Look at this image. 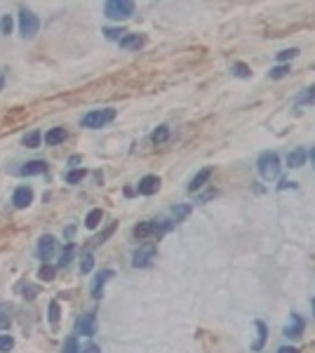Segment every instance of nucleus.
<instances>
[{
    "instance_id": "ea45409f",
    "label": "nucleus",
    "mask_w": 315,
    "mask_h": 353,
    "mask_svg": "<svg viewBox=\"0 0 315 353\" xmlns=\"http://www.w3.org/2000/svg\"><path fill=\"white\" fill-rule=\"evenodd\" d=\"M3 85H5V75L0 73V90H3Z\"/></svg>"
},
{
    "instance_id": "5701e85b",
    "label": "nucleus",
    "mask_w": 315,
    "mask_h": 353,
    "mask_svg": "<svg viewBox=\"0 0 315 353\" xmlns=\"http://www.w3.org/2000/svg\"><path fill=\"white\" fill-rule=\"evenodd\" d=\"M62 353H80V348H78V337H69V339L64 341Z\"/></svg>"
},
{
    "instance_id": "473e14b6",
    "label": "nucleus",
    "mask_w": 315,
    "mask_h": 353,
    "mask_svg": "<svg viewBox=\"0 0 315 353\" xmlns=\"http://www.w3.org/2000/svg\"><path fill=\"white\" fill-rule=\"evenodd\" d=\"M0 28H3V33H10V31H12V17H10V14H5V17H3V21H0Z\"/></svg>"
},
{
    "instance_id": "2eb2a0df",
    "label": "nucleus",
    "mask_w": 315,
    "mask_h": 353,
    "mask_svg": "<svg viewBox=\"0 0 315 353\" xmlns=\"http://www.w3.org/2000/svg\"><path fill=\"white\" fill-rule=\"evenodd\" d=\"M64 139H66V129L64 127H52L47 135H45V144H47V146H57V144H62Z\"/></svg>"
},
{
    "instance_id": "39448f33",
    "label": "nucleus",
    "mask_w": 315,
    "mask_h": 353,
    "mask_svg": "<svg viewBox=\"0 0 315 353\" xmlns=\"http://www.w3.org/2000/svg\"><path fill=\"white\" fill-rule=\"evenodd\" d=\"M155 259H158L155 247H153V245H144V247H139V250L134 252L132 266H134V269H146V266H151Z\"/></svg>"
},
{
    "instance_id": "72a5a7b5",
    "label": "nucleus",
    "mask_w": 315,
    "mask_h": 353,
    "mask_svg": "<svg viewBox=\"0 0 315 353\" xmlns=\"http://www.w3.org/2000/svg\"><path fill=\"white\" fill-rule=\"evenodd\" d=\"M303 102H308V104L315 102V87H310L308 92H303V95L299 97V104H303Z\"/></svg>"
},
{
    "instance_id": "a878e982",
    "label": "nucleus",
    "mask_w": 315,
    "mask_h": 353,
    "mask_svg": "<svg viewBox=\"0 0 315 353\" xmlns=\"http://www.w3.org/2000/svg\"><path fill=\"white\" fill-rule=\"evenodd\" d=\"M285 75H289V66H275V68H271L268 78H273V80H280V78H285Z\"/></svg>"
},
{
    "instance_id": "aec40b11",
    "label": "nucleus",
    "mask_w": 315,
    "mask_h": 353,
    "mask_svg": "<svg viewBox=\"0 0 315 353\" xmlns=\"http://www.w3.org/2000/svg\"><path fill=\"white\" fill-rule=\"evenodd\" d=\"M55 266H49V264H42L40 266V271H38V278L45 280V283H49V280H55Z\"/></svg>"
},
{
    "instance_id": "4be33fe9",
    "label": "nucleus",
    "mask_w": 315,
    "mask_h": 353,
    "mask_svg": "<svg viewBox=\"0 0 315 353\" xmlns=\"http://www.w3.org/2000/svg\"><path fill=\"white\" fill-rule=\"evenodd\" d=\"M38 144H40V132H38V129L24 137V146H26V149H35Z\"/></svg>"
},
{
    "instance_id": "cd10ccee",
    "label": "nucleus",
    "mask_w": 315,
    "mask_h": 353,
    "mask_svg": "<svg viewBox=\"0 0 315 353\" xmlns=\"http://www.w3.org/2000/svg\"><path fill=\"white\" fill-rule=\"evenodd\" d=\"M233 75H238V78H249L252 71H249L245 64H233Z\"/></svg>"
},
{
    "instance_id": "f704fd0d",
    "label": "nucleus",
    "mask_w": 315,
    "mask_h": 353,
    "mask_svg": "<svg viewBox=\"0 0 315 353\" xmlns=\"http://www.w3.org/2000/svg\"><path fill=\"white\" fill-rule=\"evenodd\" d=\"M296 55H299V50H285V52H280V55H278V61H287V59H294Z\"/></svg>"
},
{
    "instance_id": "7c9ffc66",
    "label": "nucleus",
    "mask_w": 315,
    "mask_h": 353,
    "mask_svg": "<svg viewBox=\"0 0 315 353\" xmlns=\"http://www.w3.org/2000/svg\"><path fill=\"white\" fill-rule=\"evenodd\" d=\"M7 325H10V311H7V306L0 304V330Z\"/></svg>"
},
{
    "instance_id": "1a4fd4ad",
    "label": "nucleus",
    "mask_w": 315,
    "mask_h": 353,
    "mask_svg": "<svg viewBox=\"0 0 315 353\" xmlns=\"http://www.w3.org/2000/svg\"><path fill=\"white\" fill-rule=\"evenodd\" d=\"M78 332H80L82 337H94V334H96V318H94V313H87V316H82V318L78 320Z\"/></svg>"
},
{
    "instance_id": "2f4dec72",
    "label": "nucleus",
    "mask_w": 315,
    "mask_h": 353,
    "mask_svg": "<svg viewBox=\"0 0 315 353\" xmlns=\"http://www.w3.org/2000/svg\"><path fill=\"white\" fill-rule=\"evenodd\" d=\"M188 212H191V207L188 205H181V207H174V217H177V222H181V219L188 217Z\"/></svg>"
},
{
    "instance_id": "f03ea898",
    "label": "nucleus",
    "mask_w": 315,
    "mask_h": 353,
    "mask_svg": "<svg viewBox=\"0 0 315 353\" xmlns=\"http://www.w3.org/2000/svg\"><path fill=\"white\" fill-rule=\"evenodd\" d=\"M103 14L109 17V19H130L132 14H134V3L132 0H109L106 5H103Z\"/></svg>"
},
{
    "instance_id": "6ab92c4d",
    "label": "nucleus",
    "mask_w": 315,
    "mask_h": 353,
    "mask_svg": "<svg viewBox=\"0 0 315 353\" xmlns=\"http://www.w3.org/2000/svg\"><path fill=\"white\" fill-rule=\"evenodd\" d=\"M99 222H101V210H92L87 217H85V226H87V229H96Z\"/></svg>"
},
{
    "instance_id": "a211bd4d",
    "label": "nucleus",
    "mask_w": 315,
    "mask_h": 353,
    "mask_svg": "<svg viewBox=\"0 0 315 353\" xmlns=\"http://www.w3.org/2000/svg\"><path fill=\"white\" fill-rule=\"evenodd\" d=\"M73 254H76V245H66V250L62 252V259H59V266L66 269L71 264V259H73Z\"/></svg>"
},
{
    "instance_id": "6e6552de",
    "label": "nucleus",
    "mask_w": 315,
    "mask_h": 353,
    "mask_svg": "<svg viewBox=\"0 0 315 353\" xmlns=\"http://www.w3.org/2000/svg\"><path fill=\"white\" fill-rule=\"evenodd\" d=\"M303 327H306V323H303V318L301 316H292L289 318V325L285 327V337H289V339H299L303 334Z\"/></svg>"
},
{
    "instance_id": "f257e3e1",
    "label": "nucleus",
    "mask_w": 315,
    "mask_h": 353,
    "mask_svg": "<svg viewBox=\"0 0 315 353\" xmlns=\"http://www.w3.org/2000/svg\"><path fill=\"white\" fill-rule=\"evenodd\" d=\"M256 167H259V174L266 179V182H273L275 176L280 174V158L273 151H264L256 160Z\"/></svg>"
},
{
    "instance_id": "bb28decb",
    "label": "nucleus",
    "mask_w": 315,
    "mask_h": 353,
    "mask_svg": "<svg viewBox=\"0 0 315 353\" xmlns=\"http://www.w3.org/2000/svg\"><path fill=\"white\" fill-rule=\"evenodd\" d=\"M92 266H94V257H92V254H85V257H82V261H80V271L82 273H89L92 271Z\"/></svg>"
},
{
    "instance_id": "a19ab883",
    "label": "nucleus",
    "mask_w": 315,
    "mask_h": 353,
    "mask_svg": "<svg viewBox=\"0 0 315 353\" xmlns=\"http://www.w3.org/2000/svg\"><path fill=\"white\" fill-rule=\"evenodd\" d=\"M310 160H313V165H315V149L310 151Z\"/></svg>"
},
{
    "instance_id": "c9c22d12",
    "label": "nucleus",
    "mask_w": 315,
    "mask_h": 353,
    "mask_svg": "<svg viewBox=\"0 0 315 353\" xmlns=\"http://www.w3.org/2000/svg\"><path fill=\"white\" fill-rule=\"evenodd\" d=\"M113 231H116V224H111L109 229H106V231L101 233V236L96 238V243H103V240H106V238H109V236H111V233H113Z\"/></svg>"
},
{
    "instance_id": "20e7f679",
    "label": "nucleus",
    "mask_w": 315,
    "mask_h": 353,
    "mask_svg": "<svg viewBox=\"0 0 315 353\" xmlns=\"http://www.w3.org/2000/svg\"><path fill=\"white\" fill-rule=\"evenodd\" d=\"M19 28H21V35L24 38H35V33H38V28H40V21H38V17H35L31 10H19Z\"/></svg>"
},
{
    "instance_id": "c85d7f7f",
    "label": "nucleus",
    "mask_w": 315,
    "mask_h": 353,
    "mask_svg": "<svg viewBox=\"0 0 315 353\" xmlns=\"http://www.w3.org/2000/svg\"><path fill=\"white\" fill-rule=\"evenodd\" d=\"M49 323H52V325H59V304H57V301L49 304Z\"/></svg>"
},
{
    "instance_id": "f8f14e48",
    "label": "nucleus",
    "mask_w": 315,
    "mask_h": 353,
    "mask_svg": "<svg viewBox=\"0 0 315 353\" xmlns=\"http://www.w3.org/2000/svg\"><path fill=\"white\" fill-rule=\"evenodd\" d=\"M109 278H113V271H101L99 276L94 278V283H92V297L94 299H101V294H103V285L109 283Z\"/></svg>"
},
{
    "instance_id": "dca6fc26",
    "label": "nucleus",
    "mask_w": 315,
    "mask_h": 353,
    "mask_svg": "<svg viewBox=\"0 0 315 353\" xmlns=\"http://www.w3.org/2000/svg\"><path fill=\"white\" fill-rule=\"evenodd\" d=\"M144 45V38L137 33H130V35H125L123 40H120V48L123 50H139Z\"/></svg>"
},
{
    "instance_id": "79ce46f5",
    "label": "nucleus",
    "mask_w": 315,
    "mask_h": 353,
    "mask_svg": "<svg viewBox=\"0 0 315 353\" xmlns=\"http://www.w3.org/2000/svg\"><path fill=\"white\" fill-rule=\"evenodd\" d=\"M313 308H315V299H313Z\"/></svg>"
},
{
    "instance_id": "7ed1b4c3",
    "label": "nucleus",
    "mask_w": 315,
    "mask_h": 353,
    "mask_svg": "<svg viewBox=\"0 0 315 353\" xmlns=\"http://www.w3.org/2000/svg\"><path fill=\"white\" fill-rule=\"evenodd\" d=\"M116 118V109H99V111H89L87 116L82 118V125L89 129H99L103 125H109Z\"/></svg>"
},
{
    "instance_id": "412c9836",
    "label": "nucleus",
    "mask_w": 315,
    "mask_h": 353,
    "mask_svg": "<svg viewBox=\"0 0 315 353\" xmlns=\"http://www.w3.org/2000/svg\"><path fill=\"white\" fill-rule=\"evenodd\" d=\"M167 137H170V129L165 127V125H160V127L155 129V132H153V144H163V142H167Z\"/></svg>"
},
{
    "instance_id": "ddd939ff",
    "label": "nucleus",
    "mask_w": 315,
    "mask_h": 353,
    "mask_svg": "<svg viewBox=\"0 0 315 353\" xmlns=\"http://www.w3.org/2000/svg\"><path fill=\"white\" fill-rule=\"evenodd\" d=\"M42 172H47L45 160H31V163H26L24 167H21L19 174L21 176H33V174H42Z\"/></svg>"
},
{
    "instance_id": "c756f323",
    "label": "nucleus",
    "mask_w": 315,
    "mask_h": 353,
    "mask_svg": "<svg viewBox=\"0 0 315 353\" xmlns=\"http://www.w3.org/2000/svg\"><path fill=\"white\" fill-rule=\"evenodd\" d=\"M82 176H85V170H73V172L66 174V182H69V184H78V182H82Z\"/></svg>"
},
{
    "instance_id": "e433bc0d",
    "label": "nucleus",
    "mask_w": 315,
    "mask_h": 353,
    "mask_svg": "<svg viewBox=\"0 0 315 353\" xmlns=\"http://www.w3.org/2000/svg\"><path fill=\"white\" fill-rule=\"evenodd\" d=\"M80 353H101V348L96 346V344H89V346H85Z\"/></svg>"
},
{
    "instance_id": "4468645a",
    "label": "nucleus",
    "mask_w": 315,
    "mask_h": 353,
    "mask_svg": "<svg viewBox=\"0 0 315 353\" xmlns=\"http://www.w3.org/2000/svg\"><path fill=\"white\" fill-rule=\"evenodd\" d=\"M306 156H308V151H306V149H294L287 156V165L296 170V167H301V165L306 163Z\"/></svg>"
},
{
    "instance_id": "4c0bfd02",
    "label": "nucleus",
    "mask_w": 315,
    "mask_h": 353,
    "mask_svg": "<svg viewBox=\"0 0 315 353\" xmlns=\"http://www.w3.org/2000/svg\"><path fill=\"white\" fill-rule=\"evenodd\" d=\"M24 294H26L28 299H33V294H38V287H26V290H24Z\"/></svg>"
},
{
    "instance_id": "423d86ee",
    "label": "nucleus",
    "mask_w": 315,
    "mask_h": 353,
    "mask_svg": "<svg viewBox=\"0 0 315 353\" xmlns=\"http://www.w3.org/2000/svg\"><path fill=\"white\" fill-rule=\"evenodd\" d=\"M158 189H160V179H158L155 174H146L144 179L137 184V191L141 196H153V193H158Z\"/></svg>"
},
{
    "instance_id": "9d476101",
    "label": "nucleus",
    "mask_w": 315,
    "mask_h": 353,
    "mask_svg": "<svg viewBox=\"0 0 315 353\" xmlns=\"http://www.w3.org/2000/svg\"><path fill=\"white\" fill-rule=\"evenodd\" d=\"M212 167H202V170L198 172V174L193 176L191 179V184H188V191H191V193H195V191H200L202 189V186H205L207 182H209V176H212Z\"/></svg>"
},
{
    "instance_id": "0eeeda50",
    "label": "nucleus",
    "mask_w": 315,
    "mask_h": 353,
    "mask_svg": "<svg viewBox=\"0 0 315 353\" xmlns=\"http://www.w3.org/2000/svg\"><path fill=\"white\" fill-rule=\"evenodd\" d=\"M12 203L19 207V210H24V207H28V205L33 203V191L28 189V186H19V189L14 191L12 196Z\"/></svg>"
},
{
    "instance_id": "f3484780",
    "label": "nucleus",
    "mask_w": 315,
    "mask_h": 353,
    "mask_svg": "<svg viewBox=\"0 0 315 353\" xmlns=\"http://www.w3.org/2000/svg\"><path fill=\"white\" fill-rule=\"evenodd\" d=\"M256 332H259V337H256V341L252 344V351H261V348H264V344H266L268 330H266V325H264L261 320H256Z\"/></svg>"
},
{
    "instance_id": "58836bf2",
    "label": "nucleus",
    "mask_w": 315,
    "mask_h": 353,
    "mask_svg": "<svg viewBox=\"0 0 315 353\" xmlns=\"http://www.w3.org/2000/svg\"><path fill=\"white\" fill-rule=\"evenodd\" d=\"M278 353H299L294 346H282V348H278Z\"/></svg>"
},
{
    "instance_id": "b1692460",
    "label": "nucleus",
    "mask_w": 315,
    "mask_h": 353,
    "mask_svg": "<svg viewBox=\"0 0 315 353\" xmlns=\"http://www.w3.org/2000/svg\"><path fill=\"white\" fill-rule=\"evenodd\" d=\"M14 348V339L10 334H0V353H7Z\"/></svg>"
},
{
    "instance_id": "393cba45",
    "label": "nucleus",
    "mask_w": 315,
    "mask_h": 353,
    "mask_svg": "<svg viewBox=\"0 0 315 353\" xmlns=\"http://www.w3.org/2000/svg\"><path fill=\"white\" fill-rule=\"evenodd\" d=\"M103 33H106V38H109V40H123L127 31H125V28H106Z\"/></svg>"
},
{
    "instance_id": "9b49d317",
    "label": "nucleus",
    "mask_w": 315,
    "mask_h": 353,
    "mask_svg": "<svg viewBox=\"0 0 315 353\" xmlns=\"http://www.w3.org/2000/svg\"><path fill=\"white\" fill-rule=\"evenodd\" d=\"M55 247H57V240L52 236H42L40 243H38V257L40 259H49L55 254Z\"/></svg>"
}]
</instances>
